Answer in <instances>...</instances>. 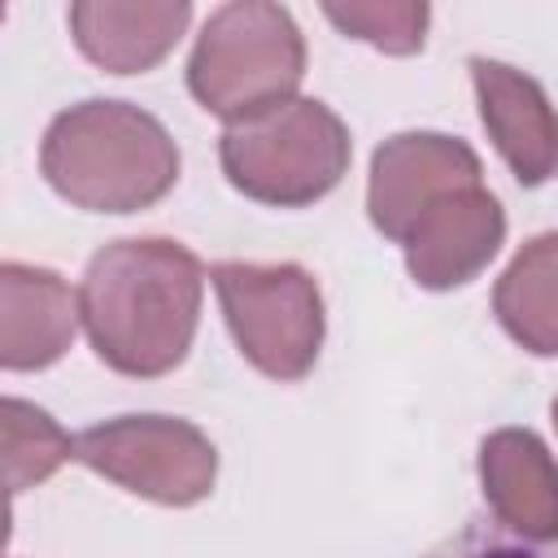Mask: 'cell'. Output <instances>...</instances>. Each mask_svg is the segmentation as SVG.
<instances>
[{
	"instance_id": "6da1fadb",
	"label": "cell",
	"mask_w": 558,
	"mask_h": 558,
	"mask_svg": "<svg viewBox=\"0 0 558 558\" xmlns=\"http://www.w3.org/2000/svg\"><path fill=\"white\" fill-rule=\"evenodd\" d=\"M205 270L179 240H113L78 283V314L96 357L131 379L174 371L201 323Z\"/></svg>"
},
{
	"instance_id": "7a4b0ae2",
	"label": "cell",
	"mask_w": 558,
	"mask_h": 558,
	"mask_svg": "<svg viewBox=\"0 0 558 558\" xmlns=\"http://www.w3.org/2000/svg\"><path fill=\"white\" fill-rule=\"evenodd\" d=\"M48 187L92 214H135L157 205L179 179L170 131L126 100H83L61 109L39 144Z\"/></svg>"
},
{
	"instance_id": "3957f363",
	"label": "cell",
	"mask_w": 558,
	"mask_h": 558,
	"mask_svg": "<svg viewBox=\"0 0 558 558\" xmlns=\"http://www.w3.org/2000/svg\"><path fill=\"white\" fill-rule=\"evenodd\" d=\"M305 39L283 4L235 0L209 13L187 61V92L227 126L296 96Z\"/></svg>"
},
{
	"instance_id": "277c9868",
	"label": "cell",
	"mask_w": 558,
	"mask_h": 558,
	"mask_svg": "<svg viewBox=\"0 0 558 558\" xmlns=\"http://www.w3.org/2000/svg\"><path fill=\"white\" fill-rule=\"evenodd\" d=\"M344 122L310 96H292L257 118L231 122L218 140L222 174L248 201L301 209L323 201L349 170Z\"/></svg>"
},
{
	"instance_id": "5b68a950",
	"label": "cell",
	"mask_w": 558,
	"mask_h": 558,
	"mask_svg": "<svg viewBox=\"0 0 558 558\" xmlns=\"http://www.w3.org/2000/svg\"><path fill=\"white\" fill-rule=\"evenodd\" d=\"M240 353L270 379H305L323 349V292L296 262H218L209 270Z\"/></svg>"
},
{
	"instance_id": "8992f818",
	"label": "cell",
	"mask_w": 558,
	"mask_h": 558,
	"mask_svg": "<svg viewBox=\"0 0 558 558\" xmlns=\"http://www.w3.org/2000/svg\"><path fill=\"white\" fill-rule=\"evenodd\" d=\"M74 458L157 506H196L214 493L218 449L201 427L170 414H126L87 427Z\"/></svg>"
},
{
	"instance_id": "52a82bcc",
	"label": "cell",
	"mask_w": 558,
	"mask_h": 558,
	"mask_svg": "<svg viewBox=\"0 0 558 558\" xmlns=\"http://www.w3.org/2000/svg\"><path fill=\"white\" fill-rule=\"evenodd\" d=\"M480 157L466 140L440 135V131H401L384 140L371 157V183H366V214L379 235L405 240V231L449 192L475 187Z\"/></svg>"
},
{
	"instance_id": "ba28073f",
	"label": "cell",
	"mask_w": 558,
	"mask_h": 558,
	"mask_svg": "<svg viewBox=\"0 0 558 558\" xmlns=\"http://www.w3.org/2000/svg\"><path fill=\"white\" fill-rule=\"evenodd\" d=\"M506 240V209L501 201L475 183L462 192L440 196L401 240L405 270L418 288L449 292L471 283Z\"/></svg>"
},
{
	"instance_id": "9c48e42d",
	"label": "cell",
	"mask_w": 558,
	"mask_h": 558,
	"mask_svg": "<svg viewBox=\"0 0 558 558\" xmlns=\"http://www.w3.org/2000/svg\"><path fill=\"white\" fill-rule=\"evenodd\" d=\"M466 65L480 100V122L510 174L523 187L549 183L558 174V109L549 105L545 87L506 61L471 57Z\"/></svg>"
},
{
	"instance_id": "30bf717a",
	"label": "cell",
	"mask_w": 558,
	"mask_h": 558,
	"mask_svg": "<svg viewBox=\"0 0 558 558\" xmlns=\"http://www.w3.org/2000/svg\"><path fill=\"white\" fill-rule=\"evenodd\" d=\"M480 484L493 514L523 541H558V462L527 427H501L480 445Z\"/></svg>"
},
{
	"instance_id": "8fae6325",
	"label": "cell",
	"mask_w": 558,
	"mask_h": 558,
	"mask_svg": "<svg viewBox=\"0 0 558 558\" xmlns=\"http://www.w3.org/2000/svg\"><path fill=\"white\" fill-rule=\"evenodd\" d=\"M78 296L70 283L44 266L4 262L0 266V366L44 371L52 366L78 331Z\"/></svg>"
},
{
	"instance_id": "7c38bea8",
	"label": "cell",
	"mask_w": 558,
	"mask_h": 558,
	"mask_svg": "<svg viewBox=\"0 0 558 558\" xmlns=\"http://www.w3.org/2000/svg\"><path fill=\"white\" fill-rule=\"evenodd\" d=\"M192 4H113V0H78L70 4V35L78 52L109 74H144L153 70L187 31Z\"/></svg>"
},
{
	"instance_id": "4fadbf2b",
	"label": "cell",
	"mask_w": 558,
	"mask_h": 558,
	"mask_svg": "<svg viewBox=\"0 0 558 558\" xmlns=\"http://www.w3.org/2000/svg\"><path fill=\"white\" fill-rule=\"evenodd\" d=\"M493 314L514 344L558 357V231L527 240L493 288Z\"/></svg>"
},
{
	"instance_id": "5bb4252c",
	"label": "cell",
	"mask_w": 558,
	"mask_h": 558,
	"mask_svg": "<svg viewBox=\"0 0 558 558\" xmlns=\"http://www.w3.org/2000/svg\"><path fill=\"white\" fill-rule=\"evenodd\" d=\"M0 427H4V480H9V493L44 484L65 458H74V440L39 405H31L22 397H4Z\"/></svg>"
},
{
	"instance_id": "9a60e30c",
	"label": "cell",
	"mask_w": 558,
	"mask_h": 558,
	"mask_svg": "<svg viewBox=\"0 0 558 558\" xmlns=\"http://www.w3.org/2000/svg\"><path fill=\"white\" fill-rule=\"evenodd\" d=\"M327 22L340 26L344 35L392 52V57H410L423 48L427 35V17L432 9L423 0H388V4H323Z\"/></svg>"
},
{
	"instance_id": "2e32d148",
	"label": "cell",
	"mask_w": 558,
	"mask_h": 558,
	"mask_svg": "<svg viewBox=\"0 0 558 558\" xmlns=\"http://www.w3.org/2000/svg\"><path fill=\"white\" fill-rule=\"evenodd\" d=\"M475 558H527L523 549H488V554H475Z\"/></svg>"
},
{
	"instance_id": "e0dca14e",
	"label": "cell",
	"mask_w": 558,
	"mask_h": 558,
	"mask_svg": "<svg viewBox=\"0 0 558 558\" xmlns=\"http://www.w3.org/2000/svg\"><path fill=\"white\" fill-rule=\"evenodd\" d=\"M554 427H558V397H554Z\"/></svg>"
}]
</instances>
